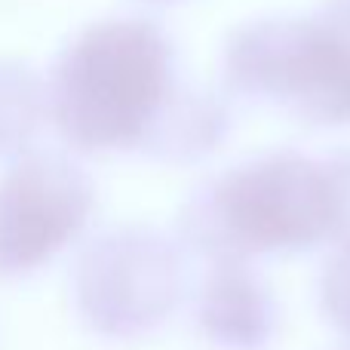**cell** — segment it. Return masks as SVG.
<instances>
[{"label":"cell","instance_id":"6da1fadb","mask_svg":"<svg viewBox=\"0 0 350 350\" xmlns=\"http://www.w3.org/2000/svg\"><path fill=\"white\" fill-rule=\"evenodd\" d=\"M49 120L80 151L148 148L172 108V46L145 18H108L62 53Z\"/></svg>","mask_w":350,"mask_h":350},{"label":"cell","instance_id":"7a4b0ae2","mask_svg":"<svg viewBox=\"0 0 350 350\" xmlns=\"http://www.w3.org/2000/svg\"><path fill=\"white\" fill-rule=\"evenodd\" d=\"M237 90L283 102L317 123H350V0L308 18H261L228 43Z\"/></svg>","mask_w":350,"mask_h":350},{"label":"cell","instance_id":"3957f363","mask_svg":"<svg viewBox=\"0 0 350 350\" xmlns=\"http://www.w3.org/2000/svg\"><path fill=\"white\" fill-rule=\"evenodd\" d=\"M341 221L335 166H317L295 154L243 166L206 197V230L221 228L230 249L314 246Z\"/></svg>","mask_w":350,"mask_h":350},{"label":"cell","instance_id":"277c9868","mask_svg":"<svg viewBox=\"0 0 350 350\" xmlns=\"http://www.w3.org/2000/svg\"><path fill=\"white\" fill-rule=\"evenodd\" d=\"M178 298V265L163 237L139 228L102 234L74 267L77 310L102 335H139L157 326Z\"/></svg>","mask_w":350,"mask_h":350},{"label":"cell","instance_id":"5b68a950","mask_svg":"<svg viewBox=\"0 0 350 350\" xmlns=\"http://www.w3.org/2000/svg\"><path fill=\"white\" fill-rule=\"evenodd\" d=\"M96 206L90 175L59 154H25L0 178V277L25 273L53 261Z\"/></svg>","mask_w":350,"mask_h":350},{"label":"cell","instance_id":"8992f818","mask_svg":"<svg viewBox=\"0 0 350 350\" xmlns=\"http://www.w3.org/2000/svg\"><path fill=\"white\" fill-rule=\"evenodd\" d=\"M200 320L212 338L230 347H258L271 332V301L243 271L224 267L203 289Z\"/></svg>","mask_w":350,"mask_h":350},{"label":"cell","instance_id":"52a82bcc","mask_svg":"<svg viewBox=\"0 0 350 350\" xmlns=\"http://www.w3.org/2000/svg\"><path fill=\"white\" fill-rule=\"evenodd\" d=\"M49 120L46 83L31 68L0 62V163L10 166L34 151L43 123Z\"/></svg>","mask_w":350,"mask_h":350},{"label":"cell","instance_id":"ba28073f","mask_svg":"<svg viewBox=\"0 0 350 350\" xmlns=\"http://www.w3.org/2000/svg\"><path fill=\"white\" fill-rule=\"evenodd\" d=\"M323 298L326 310L345 332H350V243L338 258L329 265L326 280H323Z\"/></svg>","mask_w":350,"mask_h":350},{"label":"cell","instance_id":"9c48e42d","mask_svg":"<svg viewBox=\"0 0 350 350\" xmlns=\"http://www.w3.org/2000/svg\"><path fill=\"white\" fill-rule=\"evenodd\" d=\"M154 3H170V0H154Z\"/></svg>","mask_w":350,"mask_h":350}]
</instances>
